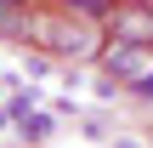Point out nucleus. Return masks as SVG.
I'll return each mask as SVG.
<instances>
[{
  "mask_svg": "<svg viewBox=\"0 0 153 148\" xmlns=\"http://www.w3.org/2000/svg\"><path fill=\"white\" fill-rule=\"evenodd\" d=\"M34 97H40V91H17V97H11V103H6L0 114H6V120H23V114L34 108Z\"/></svg>",
  "mask_w": 153,
  "mask_h": 148,
  "instance_id": "obj_6",
  "label": "nucleus"
},
{
  "mask_svg": "<svg viewBox=\"0 0 153 148\" xmlns=\"http://www.w3.org/2000/svg\"><path fill=\"white\" fill-rule=\"evenodd\" d=\"M0 91H6V86H0Z\"/></svg>",
  "mask_w": 153,
  "mask_h": 148,
  "instance_id": "obj_9",
  "label": "nucleus"
},
{
  "mask_svg": "<svg viewBox=\"0 0 153 148\" xmlns=\"http://www.w3.org/2000/svg\"><path fill=\"white\" fill-rule=\"evenodd\" d=\"M97 68L108 74V80H136V74H148V46H131V40H108L102 51H97Z\"/></svg>",
  "mask_w": 153,
  "mask_h": 148,
  "instance_id": "obj_3",
  "label": "nucleus"
},
{
  "mask_svg": "<svg viewBox=\"0 0 153 148\" xmlns=\"http://www.w3.org/2000/svg\"><path fill=\"white\" fill-rule=\"evenodd\" d=\"M28 46H40L45 57H68V63H85L102 51V23H85L62 6H34L28 11Z\"/></svg>",
  "mask_w": 153,
  "mask_h": 148,
  "instance_id": "obj_1",
  "label": "nucleus"
},
{
  "mask_svg": "<svg viewBox=\"0 0 153 148\" xmlns=\"http://www.w3.org/2000/svg\"><path fill=\"white\" fill-rule=\"evenodd\" d=\"M114 40H131V46H148L153 51V0H114L108 23H102Z\"/></svg>",
  "mask_w": 153,
  "mask_h": 148,
  "instance_id": "obj_2",
  "label": "nucleus"
},
{
  "mask_svg": "<svg viewBox=\"0 0 153 148\" xmlns=\"http://www.w3.org/2000/svg\"><path fill=\"white\" fill-rule=\"evenodd\" d=\"M28 0H0V40H23L28 34Z\"/></svg>",
  "mask_w": 153,
  "mask_h": 148,
  "instance_id": "obj_4",
  "label": "nucleus"
},
{
  "mask_svg": "<svg viewBox=\"0 0 153 148\" xmlns=\"http://www.w3.org/2000/svg\"><path fill=\"white\" fill-rule=\"evenodd\" d=\"M45 131H51V120H45V114H23V137H28V143H40Z\"/></svg>",
  "mask_w": 153,
  "mask_h": 148,
  "instance_id": "obj_7",
  "label": "nucleus"
},
{
  "mask_svg": "<svg viewBox=\"0 0 153 148\" xmlns=\"http://www.w3.org/2000/svg\"><path fill=\"white\" fill-rule=\"evenodd\" d=\"M62 11H74V17H85V23H108V11H114V0H57Z\"/></svg>",
  "mask_w": 153,
  "mask_h": 148,
  "instance_id": "obj_5",
  "label": "nucleus"
},
{
  "mask_svg": "<svg viewBox=\"0 0 153 148\" xmlns=\"http://www.w3.org/2000/svg\"><path fill=\"white\" fill-rule=\"evenodd\" d=\"M131 97H136V103H153V68H148V74H136V80H131Z\"/></svg>",
  "mask_w": 153,
  "mask_h": 148,
  "instance_id": "obj_8",
  "label": "nucleus"
}]
</instances>
